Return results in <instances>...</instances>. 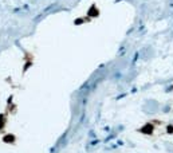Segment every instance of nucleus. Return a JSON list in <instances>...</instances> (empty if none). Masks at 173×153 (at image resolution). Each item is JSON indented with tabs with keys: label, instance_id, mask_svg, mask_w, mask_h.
Returning a JSON list of instances; mask_svg holds the SVG:
<instances>
[{
	"label": "nucleus",
	"instance_id": "4",
	"mask_svg": "<svg viewBox=\"0 0 173 153\" xmlns=\"http://www.w3.org/2000/svg\"><path fill=\"white\" fill-rule=\"evenodd\" d=\"M4 125H6V118H4L3 114H0V130L4 128Z\"/></svg>",
	"mask_w": 173,
	"mask_h": 153
},
{
	"label": "nucleus",
	"instance_id": "3",
	"mask_svg": "<svg viewBox=\"0 0 173 153\" xmlns=\"http://www.w3.org/2000/svg\"><path fill=\"white\" fill-rule=\"evenodd\" d=\"M98 13H99V12H98L97 7H95V6H91V8L89 9V12H87V15L90 16V18H97Z\"/></svg>",
	"mask_w": 173,
	"mask_h": 153
},
{
	"label": "nucleus",
	"instance_id": "6",
	"mask_svg": "<svg viewBox=\"0 0 173 153\" xmlns=\"http://www.w3.org/2000/svg\"><path fill=\"white\" fill-rule=\"evenodd\" d=\"M83 20H82V19H78V20H75V22H74V23H75V24H81V23H82Z\"/></svg>",
	"mask_w": 173,
	"mask_h": 153
},
{
	"label": "nucleus",
	"instance_id": "2",
	"mask_svg": "<svg viewBox=\"0 0 173 153\" xmlns=\"http://www.w3.org/2000/svg\"><path fill=\"white\" fill-rule=\"evenodd\" d=\"M3 142H6V144H13V142H15V136L13 134H6L3 137Z\"/></svg>",
	"mask_w": 173,
	"mask_h": 153
},
{
	"label": "nucleus",
	"instance_id": "5",
	"mask_svg": "<svg viewBox=\"0 0 173 153\" xmlns=\"http://www.w3.org/2000/svg\"><path fill=\"white\" fill-rule=\"evenodd\" d=\"M166 133H168V134H173V125H168L166 126Z\"/></svg>",
	"mask_w": 173,
	"mask_h": 153
},
{
	"label": "nucleus",
	"instance_id": "1",
	"mask_svg": "<svg viewBox=\"0 0 173 153\" xmlns=\"http://www.w3.org/2000/svg\"><path fill=\"white\" fill-rule=\"evenodd\" d=\"M140 133H142V134H153L154 132V125L152 122H146L145 125H142L141 128H140Z\"/></svg>",
	"mask_w": 173,
	"mask_h": 153
}]
</instances>
